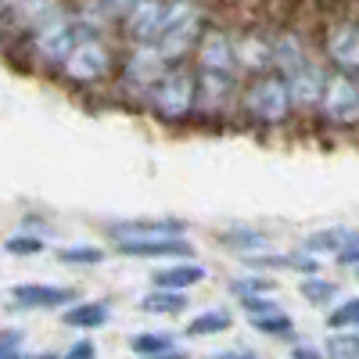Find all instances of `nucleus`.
<instances>
[{
	"label": "nucleus",
	"instance_id": "nucleus-1",
	"mask_svg": "<svg viewBox=\"0 0 359 359\" xmlns=\"http://www.w3.org/2000/svg\"><path fill=\"white\" fill-rule=\"evenodd\" d=\"M194 72H198V111L219 115L230 108L233 97H241V65H237V36L226 29L208 25L194 50Z\"/></svg>",
	"mask_w": 359,
	"mask_h": 359
},
{
	"label": "nucleus",
	"instance_id": "nucleus-2",
	"mask_svg": "<svg viewBox=\"0 0 359 359\" xmlns=\"http://www.w3.org/2000/svg\"><path fill=\"white\" fill-rule=\"evenodd\" d=\"M241 111L259 126H284L291 111L298 108L294 104V94L280 72H266V76H255L241 86Z\"/></svg>",
	"mask_w": 359,
	"mask_h": 359
},
{
	"label": "nucleus",
	"instance_id": "nucleus-3",
	"mask_svg": "<svg viewBox=\"0 0 359 359\" xmlns=\"http://www.w3.org/2000/svg\"><path fill=\"white\" fill-rule=\"evenodd\" d=\"M144 104L151 108V115L165 126L187 123V118L198 111V72L187 69V65H172Z\"/></svg>",
	"mask_w": 359,
	"mask_h": 359
},
{
	"label": "nucleus",
	"instance_id": "nucleus-4",
	"mask_svg": "<svg viewBox=\"0 0 359 359\" xmlns=\"http://www.w3.org/2000/svg\"><path fill=\"white\" fill-rule=\"evenodd\" d=\"M205 11L194 0H169V11H165V25H162V36L155 43V50L165 57L169 65H180V57H187L191 50H198L201 36H205Z\"/></svg>",
	"mask_w": 359,
	"mask_h": 359
},
{
	"label": "nucleus",
	"instance_id": "nucleus-5",
	"mask_svg": "<svg viewBox=\"0 0 359 359\" xmlns=\"http://www.w3.org/2000/svg\"><path fill=\"white\" fill-rule=\"evenodd\" d=\"M90 36H97V33H90L76 11H65L62 18H54L50 25L40 29V33L29 36V47H33L36 62H43L47 69H62L69 57H72V50L83 40H90Z\"/></svg>",
	"mask_w": 359,
	"mask_h": 359
},
{
	"label": "nucleus",
	"instance_id": "nucleus-6",
	"mask_svg": "<svg viewBox=\"0 0 359 359\" xmlns=\"http://www.w3.org/2000/svg\"><path fill=\"white\" fill-rule=\"evenodd\" d=\"M169 69L172 65L155 47H130V54L123 57V69H118V86H123V94L147 101Z\"/></svg>",
	"mask_w": 359,
	"mask_h": 359
},
{
	"label": "nucleus",
	"instance_id": "nucleus-7",
	"mask_svg": "<svg viewBox=\"0 0 359 359\" xmlns=\"http://www.w3.org/2000/svg\"><path fill=\"white\" fill-rule=\"evenodd\" d=\"M320 115L334 130H355L359 126V76L331 72V83H327Z\"/></svg>",
	"mask_w": 359,
	"mask_h": 359
},
{
	"label": "nucleus",
	"instance_id": "nucleus-8",
	"mask_svg": "<svg viewBox=\"0 0 359 359\" xmlns=\"http://www.w3.org/2000/svg\"><path fill=\"white\" fill-rule=\"evenodd\" d=\"M323 57L334 65V72L359 76V22L355 18H334L323 29Z\"/></svg>",
	"mask_w": 359,
	"mask_h": 359
},
{
	"label": "nucleus",
	"instance_id": "nucleus-9",
	"mask_svg": "<svg viewBox=\"0 0 359 359\" xmlns=\"http://www.w3.org/2000/svg\"><path fill=\"white\" fill-rule=\"evenodd\" d=\"M57 72H62L69 83H76V86H94V83H101L111 72V50L97 36H90V40H83L72 50V57Z\"/></svg>",
	"mask_w": 359,
	"mask_h": 359
},
{
	"label": "nucleus",
	"instance_id": "nucleus-10",
	"mask_svg": "<svg viewBox=\"0 0 359 359\" xmlns=\"http://www.w3.org/2000/svg\"><path fill=\"white\" fill-rule=\"evenodd\" d=\"M8 298H11V309H72L76 302H83L76 287H65V284H15L8 287Z\"/></svg>",
	"mask_w": 359,
	"mask_h": 359
},
{
	"label": "nucleus",
	"instance_id": "nucleus-11",
	"mask_svg": "<svg viewBox=\"0 0 359 359\" xmlns=\"http://www.w3.org/2000/svg\"><path fill=\"white\" fill-rule=\"evenodd\" d=\"M108 233L115 245H137V241H169V237H184L187 223L176 216H158V219H115L108 223Z\"/></svg>",
	"mask_w": 359,
	"mask_h": 359
},
{
	"label": "nucleus",
	"instance_id": "nucleus-12",
	"mask_svg": "<svg viewBox=\"0 0 359 359\" xmlns=\"http://www.w3.org/2000/svg\"><path fill=\"white\" fill-rule=\"evenodd\" d=\"M165 11L169 0H140L137 11L123 22V36L130 40V47H155L165 25Z\"/></svg>",
	"mask_w": 359,
	"mask_h": 359
},
{
	"label": "nucleus",
	"instance_id": "nucleus-13",
	"mask_svg": "<svg viewBox=\"0 0 359 359\" xmlns=\"http://www.w3.org/2000/svg\"><path fill=\"white\" fill-rule=\"evenodd\" d=\"M237 65L248 72V79L273 72V33L266 29H245L237 36Z\"/></svg>",
	"mask_w": 359,
	"mask_h": 359
},
{
	"label": "nucleus",
	"instance_id": "nucleus-14",
	"mask_svg": "<svg viewBox=\"0 0 359 359\" xmlns=\"http://www.w3.org/2000/svg\"><path fill=\"white\" fill-rule=\"evenodd\" d=\"M140 0H86V4L76 11L83 18V25L90 33H101L108 25H123L133 11H137Z\"/></svg>",
	"mask_w": 359,
	"mask_h": 359
},
{
	"label": "nucleus",
	"instance_id": "nucleus-15",
	"mask_svg": "<svg viewBox=\"0 0 359 359\" xmlns=\"http://www.w3.org/2000/svg\"><path fill=\"white\" fill-rule=\"evenodd\" d=\"M348 248H359V230H352V226H323V230H313L302 241V252H309V255L341 259Z\"/></svg>",
	"mask_w": 359,
	"mask_h": 359
},
{
	"label": "nucleus",
	"instance_id": "nucleus-16",
	"mask_svg": "<svg viewBox=\"0 0 359 359\" xmlns=\"http://www.w3.org/2000/svg\"><path fill=\"white\" fill-rule=\"evenodd\" d=\"M313 57L309 43L294 33V29H280V33H273V72L287 76L294 72L298 65H306Z\"/></svg>",
	"mask_w": 359,
	"mask_h": 359
},
{
	"label": "nucleus",
	"instance_id": "nucleus-17",
	"mask_svg": "<svg viewBox=\"0 0 359 359\" xmlns=\"http://www.w3.org/2000/svg\"><path fill=\"white\" fill-rule=\"evenodd\" d=\"M205 277H208V269H205L201 262L184 259V262H169L165 269H155L151 284H155L158 291H180V294H187V287L201 284Z\"/></svg>",
	"mask_w": 359,
	"mask_h": 359
},
{
	"label": "nucleus",
	"instance_id": "nucleus-18",
	"mask_svg": "<svg viewBox=\"0 0 359 359\" xmlns=\"http://www.w3.org/2000/svg\"><path fill=\"white\" fill-rule=\"evenodd\" d=\"M123 255H133V259H176L184 262L191 259V241L187 237H169V241H137V245H115Z\"/></svg>",
	"mask_w": 359,
	"mask_h": 359
},
{
	"label": "nucleus",
	"instance_id": "nucleus-19",
	"mask_svg": "<svg viewBox=\"0 0 359 359\" xmlns=\"http://www.w3.org/2000/svg\"><path fill=\"white\" fill-rule=\"evenodd\" d=\"M219 245L226 252H237V255L248 262V259H259V255L269 252V237L262 230H255V226H230V230H223Z\"/></svg>",
	"mask_w": 359,
	"mask_h": 359
},
{
	"label": "nucleus",
	"instance_id": "nucleus-20",
	"mask_svg": "<svg viewBox=\"0 0 359 359\" xmlns=\"http://www.w3.org/2000/svg\"><path fill=\"white\" fill-rule=\"evenodd\" d=\"M111 320V309L104 302H76L72 309L62 313V323L65 327H76V331H97Z\"/></svg>",
	"mask_w": 359,
	"mask_h": 359
},
{
	"label": "nucleus",
	"instance_id": "nucleus-21",
	"mask_svg": "<svg viewBox=\"0 0 359 359\" xmlns=\"http://www.w3.org/2000/svg\"><path fill=\"white\" fill-rule=\"evenodd\" d=\"M144 313H151V316H180L187 306H191V298L187 294H180V291H147L140 302H137Z\"/></svg>",
	"mask_w": 359,
	"mask_h": 359
},
{
	"label": "nucleus",
	"instance_id": "nucleus-22",
	"mask_svg": "<svg viewBox=\"0 0 359 359\" xmlns=\"http://www.w3.org/2000/svg\"><path fill=\"white\" fill-rule=\"evenodd\" d=\"M230 327H233L230 309H205L187 323V338H216V334H226Z\"/></svg>",
	"mask_w": 359,
	"mask_h": 359
},
{
	"label": "nucleus",
	"instance_id": "nucleus-23",
	"mask_svg": "<svg viewBox=\"0 0 359 359\" xmlns=\"http://www.w3.org/2000/svg\"><path fill=\"white\" fill-rule=\"evenodd\" d=\"M176 348V338L172 334H162V331H144V334H133L130 338V352L137 359H155L162 352H172Z\"/></svg>",
	"mask_w": 359,
	"mask_h": 359
},
{
	"label": "nucleus",
	"instance_id": "nucleus-24",
	"mask_svg": "<svg viewBox=\"0 0 359 359\" xmlns=\"http://www.w3.org/2000/svg\"><path fill=\"white\" fill-rule=\"evenodd\" d=\"M277 291V280L266 277V273H248V277H237L230 280V294L237 298V302H248V298H266Z\"/></svg>",
	"mask_w": 359,
	"mask_h": 359
},
{
	"label": "nucleus",
	"instance_id": "nucleus-25",
	"mask_svg": "<svg viewBox=\"0 0 359 359\" xmlns=\"http://www.w3.org/2000/svg\"><path fill=\"white\" fill-rule=\"evenodd\" d=\"M298 294H302L309 306H331V302H338V284L327 280V277H302Z\"/></svg>",
	"mask_w": 359,
	"mask_h": 359
},
{
	"label": "nucleus",
	"instance_id": "nucleus-26",
	"mask_svg": "<svg viewBox=\"0 0 359 359\" xmlns=\"http://www.w3.org/2000/svg\"><path fill=\"white\" fill-rule=\"evenodd\" d=\"M327 359H359V331H331L323 341Z\"/></svg>",
	"mask_w": 359,
	"mask_h": 359
},
{
	"label": "nucleus",
	"instance_id": "nucleus-27",
	"mask_svg": "<svg viewBox=\"0 0 359 359\" xmlns=\"http://www.w3.org/2000/svg\"><path fill=\"white\" fill-rule=\"evenodd\" d=\"M327 327H331V331H359V294L341 298V302L327 313Z\"/></svg>",
	"mask_w": 359,
	"mask_h": 359
},
{
	"label": "nucleus",
	"instance_id": "nucleus-28",
	"mask_svg": "<svg viewBox=\"0 0 359 359\" xmlns=\"http://www.w3.org/2000/svg\"><path fill=\"white\" fill-rule=\"evenodd\" d=\"M255 334H266V338H294V320L287 313H269V316H259L252 320Z\"/></svg>",
	"mask_w": 359,
	"mask_h": 359
},
{
	"label": "nucleus",
	"instance_id": "nucleus-29",
	"mask_svg": "<svg viewBox=\"0 0 359 359\" xmlns=\"http://www.w3.org/2000/svg\"><path fill=\"white\" fill-rule=\"evenodd\" d=\"M57 262L65 266H101L104 252L97 245H76V248H57Z\"/></svg>",
	"mask_w": 359,
	"mask_h": 359
},
{
	"label": "nucleus",
	"instance_id": "nucleus-30",
	"mask_svg": "<svg viewBox=\"0 0 359 359\" xmlns=\"http://www.w3.org/2000/svg\"><path fill=\"white\" fill-rule=\"evenodd\" d=\"M4 248H8V255H40L47 245L40 241V237H33V233H15V237L4 241Z\"/></svg>",
	"mask_w": 359,
	"mask_h": 359
},
{
	"label": "nucleus",
	"instance_id": "nucleus-31",
	"mask_svg": "<svg viewBox=\"0 0 359 359\" xmlns=\"http://www.w3.org/2000/svg\"><path fill=\"white\" fill-rule=\"evenodd\" d=\"M0 359H25V331L8 327V331L0 334Z\"/></svg>",
	"mask_w": 359,
	"mask_h": 359
},
{
	"label": "nucleus",
	"instance_id": "nucleus-32",
	"mask_svg": "<svg viewBox=\"0 0 359 359\" xmlns=\"http://www.w3.org/2000/svg\"><path fill=\"white\" fill-rule=\"evenodd\" d=\"M241 309L248 313V320H259V316H269V313H280L273 298H248V302H241Z\"/></svg>",
	"mask_w": 359,
	"mask_h": 359
},
{
	"label": "nucleus",
	"instance_id": "nucleus-33",
	"mask_svg": "<svg viewBox=\"0 0 359 359\" xmlns=\"http://www.w3.org/2000/svg\"><path fill=\"white\" fill-rule=\"evenodd\" d=\"M62 359H97V345L90 341V338H79V341L69 345V352Z\"/></svg>",
	"mask_w": 359,
	"mask_h": 359
},
{
	"label": "nucleus",
	"instance_id": "nucleus-34",
	"mask_svg": "<svg viewBox=\"0 0 359 359\" xmlns=\"http://www.w3.org/2000/svg\"><path fill=\"white\" fill-rule=\"evenodd\" d=\"M291 359H327V355H323V348H316V345L298 341V345L291 348Z\"/></svg>",
	"mask_w": 359,
	"mask_h": 359
},
{
	"label": "nucleus",
	"instance_id": "nucleus-35",
	"mask_svg": "<svg viewBox=\"0 0 359 359\" xmlns=\"http://www.w3.org/2000/svg\"><path fill=\"white\" fill-rule=\"evenodd\" d=\"M208 359H259V355L248 352V348H226V352H212Z\"/></svg>",
	"mask_w": 359,
	"mask_h": 359
},
{
	"label": "nucleus",
	"instance_id": "nucleus-36",
	"mask_svg": "<svg viewBox=\"0 0 359 359\" xmlns=\"http://www.w3.org/2000/svg\"><path fill=\"white\" fill-rule=\"evenodd\" d=\"M341 266H352V269H359V248H348L341 259H338Z\"/></svg>",
	"mask_w": 359,
	"mask_h": 359
},
{
	"label": "nucleus",
	"instance_id": "nucleus-37",
	"mask_svg": "<svg viewBox=\"0 0 359 359\" xmlns=\"http://www.w3.org/2000/svg\"><path fill=\"white\" fill-rule=\"evenodd\" d=\"M155 359H191V352H187V348H172V352H162V355H155Z\"/></svg>",
	"mask_w": 359,
	"mask_h": 359
},
{
	"label": "nucleus",
	"instance_id": "nucleus-38",
	"mask_svg": "<svg viewBox=\"0 0 359 359\" xmlns=\"http://www.w3.org/2000/svg\"><path fill=\"white\" fill-rule=\"evenodd\" d=\"M25 359H62L57 352H33V355H25Z\"/></svg>",
	"mask_w": 359,
	"mask_h": 359
},
{
	"label": "nucleus",
	"instance_id": "nucleus-39",
	"mask_svg": "<svg viewBox=\"0 0 359 359\" xmlns=\"http://www.w3.org/2000/svg\"><path fill=\"white\" fill-rule=\"evenodd\" d=\"M11 4H22V0H4V8H11Z\"/></svg>",
	"mask_w": 359,
	"mask_h": 359
}]
</instances>
